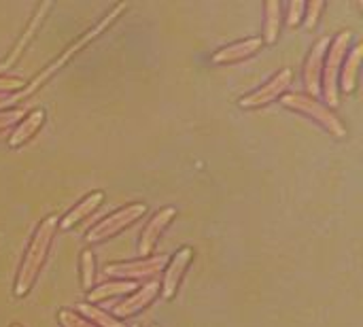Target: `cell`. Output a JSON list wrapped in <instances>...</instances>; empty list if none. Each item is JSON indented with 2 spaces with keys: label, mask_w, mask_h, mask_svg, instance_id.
<instances>
[{
  "label": "cell",
  "mask_w": 363,
  "mask_h": 327,
  "mask_svg": "<svg viewBox=\"0 0 363 327\" xmlns=\"http://www.w3.org/2000/svg\"><path fill=\"white\" fill-rule=\"evenodd\" d=\"M74 313H79L83 319H87L89 323H94L96 327H125L123 321L115 319L108 311H102L98 306H91L87 302H81L74 306Z\"/></svg>",
  "instance_id": "cell-19"
},
{
  "label": "cell",
  "mask_w": 363,
  "mask_h": 327,
  "mask_svg": "<svg viewBox=\"0 0 363 327\" xmlns=\"http://www.w3.org/2000/svg\"><path fill=\"white\" fill-rule=\"evenodd\" d=\"M266 17H264V32H262V40L264 45H274L279 40L281 34V21H283V6L277 0L266 2L264 6Z\"/></svg>",
  "instance_id": "cell-18"
},
{
  "label": "cell",
  "mask_w": 363,
  "mask_h": 327,
  "mask_svg": "<svg viewBox=\"0 0 363 327\" xmlns=\"http://www.w3.org/2000/svg\"><path fill=\"white\" fill-rule=\"evenodd\" d=\"M134 289H138V283H130V281H108L102 283L98 287H94L91 292H87V304H96V302H104V300H113L117 296H125L132 294Z\"/></svg>",
  "instance_id": "cell-17"
},
{
  "label": "cell",
  "mask_w": 363,
  "mask_h": 327,
  "mask_svg": "<svg viewBox=\"0 0 363 327\" xmlns=\"http://www.w3.org/2000/svg\"><path fill=\"white\" fill-rule=\"evenodd\" d=\"M57 215H49L45 217L34 236L30 238L28 243V249L21 257V264H19V270H17V277H15V285H13V294L15 298H26L30 294V289L34 287L38 275H40V268L45 266V260L49 255V249L53 245V238H55V232H57Z\"/></svg>",
  "instance_id": "cell-1"
},
{
  "label": "cell",
  "mask_w": 363,
  "mask_h": 327,
  "mask_svg": "<svg viewBox=\"0 0 363 327\" xmlns=\"http://www.w3.org/2000/svg\"><path fill=\"white\" fill-rule=\"evenodd\" d=\"M304 9H306V2H302V0H294V2L287 4V23H289L291 28H296V26L302 23V19H304Z\"/></svg>",
  "instance_id": "cell-23"
},
{
  "label": "cell",
  "mask_w": 363,
  "mask_h": 327,
  "mask_svg": "<svg viewBox=\"0 0 363 327\" xmlns=\"http://www.w3.org/2000/svg\"><path fill=\"white\" fill-rule=\"evenodd\" d=\"M194 262V247H181L172 257H168V264L164 268V279L160 283V294L164 300H172L183 283V277Z\"/></svg>",
  "instance_id": "cell-8"
},
{
  "label": "cell",
  "mask_w": 363,
  "mask_h": 327,
  "mask_svg": "<svg viewBox=\"0 0 363 327\" xmlns=\"http://www.w3.org/2000/svg\"><path fill=\"white\" fill-rule=\"evenodd\" d=\"M291 81H294V72H291L289 68H283V70H279L272 79H268L259 89H255V92L242 96L238 104H240L242 109H247V111L262 109V106H266V104H270V102H274V100H281V98L287 94V89L291 87Z\"/></svg>",
  "instance_id": "cell-7"
},
{
  "label": "cell",
  "mask_w": 363,
  "mask_h": 327,
  "mask_svg": "<svg viewBox=\"0 0 363 327\" xmlns=\"http://www.w3.org/2000/svg\"><path fill=\"white\" fill-rule=\"evenodd\" d=\"M125 9H128V6H125L123 2L115 4V6H113V9H111V11H108V13H106V15H104L96 26H94V28H91V30H87L83 36H79L74 43H70V45L62 51V55H60V57H55V60H53L51 64H47V66H45L36 77H32V79L23 85V89H21V92H17V94L9 96V98L4 100V106H6V104H13V102H19V100H26V98H30L34 92H38V89H40V87H43V85H45V83H47V81H49V79H51V77H53V74H55L64 64H68V62H70V60H72L81 49H85L91 40H96V38H98L106 28H111V26L119 19V15H121Z\"/></svg>",
  "instance_id": "cell-2"
},
{
  "label": "cell",
  "mask_w": 363,
  "mask_h": 327,
  "mask_svg": "<svg viewBox=\"0 0 363 327\" xmlns=\"http://www.w3.org/2000/svg\"><path fill=\"white\" fill-rule=\"evenodd\" d=\"M353 43V32L342 30L328 47L323 72H321V94L325 102H330V109H336L340 104V92H338V74L342 68V62L349 53V47Z\"/></svg>",
  "instance_id": "cell-3"
},
{
  "label": "cell",
  "mask_w": 363,
  "mask_h": 327,
  "mask_svg": "<svg viewBox=\"0 0 363 327\" xmlns=\"http://www.w3.org/2000/svg\"><path fill=\"white\" fill-rule=\"evenodd\" d=\"M281 104L285 109H289V111L308 115L315 123H319L334 138H345L347 136V128L338 119V115L330 106H325L323 102H319L317 98H311L306 94H285L281 98Z\"/></svg>",
  "instance_id": "cell-4"
},
{
  "label": "cell",
  "mask_w": 363,
  "mask_h": 327,
  "mask_svg": "<svg viewBox=\"0 0 363 327\" xmlns=\"http://www.w3.org/2000/svg\"><path fill=\"white\" fill-rule=\"evenodd\" d=\"M45 119H47V111H45V109L38 106V109L28 111V113L23 115V119L13 128V132H11V136H9V140H6L9 149L23 147L28 140H32V138L36 136V132L43 128Z\"/></svg>",
  "instance_id": "cell-14"
},
{
  "label": "cell",
  "mask_w": 363,
  "mask_h": 327,
  "mask_svg": "<svg viewBox=\"0 0 363 327\" xmlns=\"http://www.w3.org/2000/svg\"><path fill=\"white\" fill-rule=\"evenodd\" d=\"M11 327H23V326H19V323H13V326Z\"/></svg>",
  "instance_id": "cell-26"
},
{
  "label": "cell",
  "mask_w": 363,
  "mask_h": 327,
  "mask_svg": "<svg viewBox=\"0 0 363 327\" xmlns=\"http://www.w3.org/2000/svg\"><path fill=\"white\" fill-rule=\"evenodd\" d=\"M151 327H157V326H151Z\"/></svg>",
  "instance_id": "cell-28"
},
{
  "label": "cell",
  "mask_w": 363,
  "mask_h": 327,
  "mask_svg": "<svg viewBox=\"0 0 363 327\" xmlns=\"http://www.w3.org/2000/svg\"><path fill=\"white\" fill-rule=\"evenodd\" d=\"M23 111L21 109H9V111H0V132H4V130H9V128H13V126H17L21 119H23Z\"/></svg>",
  "instance_id": "cell-24"
},
{
  "label": "cell",
  "mask_w": 363,
  "mask_h": 327,
  "mask_svg": "<svg viewBox=\"0 0 363 327\" xmlns=\"http://www.w3.org/2000/svg\"><path fill=\"white\" fill-rule=\"evenodd\" d=\"M130 327H138V326H130Z\"/></svg>",
  "instance_id": "cell-27"
},
{
  "label": "cell",
  "mask_w": 363,
  "mask_h": 327,
  "mask_svg": "<svg viewBox=\"0 0 363 327\" xmlns=\"http://www.w3.org/2000/svg\"><path fill=\"white\" fill-rule=\"evenodd\" d=\"M57 323L62 327H96L87 319H83L79 313H74L72 309H60L57 311Z\"/></svg>",
  "instance_id": "cell-21"
},
{
  "label": "cell",
  "mask_w": 363,
  "mask_h": 327,
  "mask_svg": "<svg viewBox=\"0 0 363 327\" xmlns=\"http://www.w3.org/2000/svg\"><path fill=\"white\" fill-rule=\"evenodd\" d=\"M363 55V45L357 43L345 57L342 62V68H340V74H338V92L342 94H353L355 87H357V74H359V62H362Z\"/></svg>",
  "instance_id": "cell-16"
},
{
  "label": "cell",
  "mask_w": 363,
  "mask_h": 327,
  "mask_svg": "<svg viewBox=\"0 0 363 327\" xmlns=\"http://www.w3.org/2000/svg\"><path fill=\"white\" fill-rule=\"evenodd\" d=\"M174 217H177V209L174 206H164V209H160L147 221V226L143 228L140 238H138V255L140 257H149L155 251L162 234L170 228V223L174 221Z\"/></svg>",
  "instance_id": "cell-9"
},
{
  "label": "cell",
  "mask_w": 363,
  "mask_h": 327,
  "mask_svg": "<svg viewBox=\"0 0 363 327\" xmlns=\"http://www.w3.org/2000/svg\"><path fill=\"white\" fill-rule=\"evenodd\" d=\"M262 47H264L262 36H251V38H245V40H236V43H230V45H225L221 49H217L211 55V62L215 66L242 62V60H249V57L257 55L262 51Z\"/></svg>",
  "instance_id": "cell-12"
},
{
  "label": "cell",
  "mask_w": 363,
  "mask_h": 327,
  "mask_svg": "<svg viewBox=\"0 0 363 327\" xmlns=\"http://www.w3.org/2000/svg\"><path fill=\"white\" fill-rule=\"evenodd\" d=\"M330 47V38H321L315 43V47L311 49L304 70H302V81L306 87V96L317 98L321 94V72H323V60Z\"/></svg>",
  "instance_id": "cell-11"
},
{
  "label": "cell",
  "mask_w": 363,
  "mask_h": 327,
  "mask_svg": "<svg viewBox=\"0 0 363 327\" xmlns=\"http://www.w3.org/2000/svg\"><path fill=\"white\" fill-rule=\"evenodd\" d=\"M160 296V281H147L145 285H140L138 289H134L125 300L117 302L113 309H111V315L119 321L123 319H130L138 313H143L155 298Z\"/></svg>",
  "instance_id": "cell-10"
},
{
  "label": "cell",
  "mask_w": 363,
  "mask_h": 327,
  "mask_svg": "<svg viewBox=\"0 0 363 327\" xmlns=\"http://www.w3.org/2000/svg\"><path fill=\"white\" fill-rule=\"evenodd\" d=\"M51 9V2H40L38 6H36V11H34V15H32V19L28 21V26H26V30L21 32V36L17 38V43L13 45V49L9 51V55L0 62V74H2V70H6V68H11L21 55H23V51L28 49V45H30V40L34 38V34H36V30H38V26L43 23V19H45V15H47V11Z\"/></svg>",
  "instance_id": "cell-13"
},
{
  "label": "cell",
  "mask_w": 363,
  "mask_h": 327,
  "mask_svg": "<svg viewBox=\"0 0 363 327\" xmlns=\"http://www.w3.org/2000/svg\"><path fill=\"white\" fill-rule=\"evenodd\" d=\"M168 264L166 255H149V257H138L134 262H115L104 266V275L113 281H153L160 272H164Z\"/></svg>",
  "instance_id": "cell-6"
},
{
  "label": "cell",
  "mask_w": 363,
  "mask_h": 327,
  "mask_svg": "<svg viewBox=\"0 0 363 327\" xmlns=\"http://www.w3.org/2000/svg\"><path fill=\"white\" fill-rule=\"evenodd\" d=\"M323 6H325V4H323L321 0H313V2H308V4H306V9H304V11H306V15H304L306 28H311V30H313V28L319 23V13L323 11Z\"/></svg>",
  "instance_id": "cell-25"
},
{
  "label": "cell",
  "mask_w": 363,
  "mask_h": 327,
  "mask_svg": "<svg viewBox=\"0 0 363 327\" xmlns=\"http://www.w3.org/2000/svg\"><path fill=\"white\" fill-rule=\"evenodd\" d=\"M147 215V204L143 202H132V204H125L121 209H117L115 213L106 215L104 219H100L85 236V240L89 245H98V243H104L113 236H117L121 230L130 228L134 221L143 219Z\"/></svg>",
  "instance_id": "cell-5"
},
{
  "label": "cell",
  "mask_w": 363,
  "mask_h": 327,
  "mask_svg": "<svg viewBox=\"0 0 363 327\" xmlns=\"http://www.w3.org/2000/svg\"><path fill=\"white\" fill-rule=\"evenodd\" d=\"M26 85V81L21 77H13V74H0V96H9V94H17L21 92Z\"/></svg>",
  "instance_id": "cell-22"
},
{
  "label": "cell",
  "mask_w": 363,
  "mask_h": 327,
  "mask_svg": "<svg viewBox=\"0 0 363 327\" xmlns=\"http://www.w3.org/2000/svg\"><path fill=\"white\" fill-rule=\"evenodd\" d=\"M79 270H81V287L87 294V292L94 289V283H96V257H94L91 249H83L81 251Z\"/></svg>",
  "instance_id": "cell-20"
},
{
  "label": "cell",
  "mask_w": 363,
  "mask_h": 327,
  "mask_svg": "<svg viewBox=\"0 0 363 327\" xmlns=\"http://www.w3.org/2000/svg\"><path fill=\"white\" fill-rule=\"evenodd\" d=\"M104 202V192L96 189L91 194H87L83 200H79L60 221H57V230H72L77 223H81L83 219H87L100 204Z\"/></svg>",
  "instance_id": "cell-15"
}]
</instances>
